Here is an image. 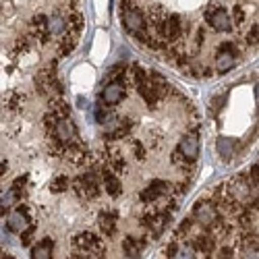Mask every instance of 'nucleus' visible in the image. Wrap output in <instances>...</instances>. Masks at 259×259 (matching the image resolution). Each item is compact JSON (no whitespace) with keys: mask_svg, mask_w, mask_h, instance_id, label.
I'll list each match as a JSON object with an SVG mask.
<instances>
[{"mask_svg":"<svg viewBox=\"0 0 259 259\" xmlns=\"http://www.w3.org/2000/svg\"><path fill=\"white\" fill-rule=\"evenodd\" d=\"M33 232H35V228H33V226L25 228L23 232H21V243H23V245H29V243H31V236H33Z\"/></svg>","mask_w":259,"mask_h":259,"instance_id":"nucleus-27","label":"nucleus"},{"mask_svg":"<svg viewBox=\"0 0 259 259\" xmlns=\"http://www.w3.org/2000/svg\"><path fill=\"white\" fill-rule=\"evenodd\" d=\"M52 253H54V243H52V239H44V241L37 243V245L31 249V257H35V259H48V257H52Z\"/></svg>","mask_w":259,"mask_h":259,"instance_id":"nucleus-17","label":"nucleus"},{"mask_svg":"<svg viewBox=\"0 0 259 259\" xmlns=\"http://www.w3.org/2000/svg\"><path fill=\"white\" fill-rule=\"evenodd\" d=\"M205 17H207V23L213 29H218V31H230L232 29V21H230V17L224 9H213Z\"/></svg>","mask_w":259,"mask_h":259,"instance_id":"nucleus-9","label":"nucleus"},{"mask_svg":"<svg viewBox=\"0 0 259 259\" xmlns=\"http://www.w3.org/2000/svg\"><path fill=\"white\" fill-rule=\"evenodd\" d=\"M218 50H226V52H234V54H241L239 52V46L236 44H232V41H224V44L218 48Z\"/></svg>","mask_w":259,"mask_h":259,"instance_id":"nucleus-30","label":"nucleus"},{"mask_svg":"<svg viewBox=\"0 0 259 259\" xmlns=\"http://www.w3.org/2000/svg\"><path fill=\"white\" fill-rule=\"evenodd\" d=\"M75 247L81 249L83 253H88V257H102L106 253V247L102 245V241L92 232H81L75 239Z\"/></svg>","mask_w":259,"mask_h":259,"instance_id":"nucleus-3","label":"nucleus"},{"mask_svg":"<svg viewBox=\"0 0 259 259\" xmlns=\"http://www.w3.org/2000/svg\"><path fill=\"white\" fill-rule=\"evenodd\" d=\"M54 139L62 141V143H71V141H77V126L71 118H60L56 128L52 131Z\"/></svg>","mask_w":259,"mask_h":259,"instance_id":"nucleus-7","label":"nucleus"},{"mask_svg":"<svg viewBox=\"0 0 259 259\" xmlns=\"http://www.w3.org/2000/svg\"><path fill=\"white\" fill-rule=\"evenodd\" d=\"M54 112H56L60 118H69V106H67V104H56V106H54Z\"/></svg>","mask_w":259,"mask_h":259,"instance_id":"nucleus-28","label":"nucleus"},{"mask_svg":"<svg viewBox=\"0 0 259 259\" xmlns=\"http://www.w3.org/2000/svg\"><path fill=\"white\" fill-rule=\"evenodd\" d=\"M255 209H257V211H259V205H257V207H255Z\"/></svg>","mask_w":259,"mask_h":259,"instance_id":"nucleus-38","label":"nucleus"},{"mask_svg":"<svg viewBox=\"0 0 259 259\" xmlns=\"http://www.w3.org/2000/svg\"><path fill=\"white\" fill-rule=\"evenodd\" d=\"M122 23L124 27L131 31V33H137L141 29H145V17L141 11H137V7L131 3V0H124V7H122Z\"/></svg>","mask_w":259,"mask_h":259,"instance_id":"nucleus-2","label":"nucleus"},{"mask_svg":"<svg viewBox=\"0 0 259 259\" xmlns=\"http://www.w3.org/2000/svg\"><path fill=\"white\" fill-rule=\"evenodd\" d=\"M247 44L249 46H257L259 48V25H255L253 29H249V33H247Z\"/></svg>","mask_w":259,"mask_h":259,"instance_id":"nucleus-26","label":"nucleus"},{"mask_svg":"<svg viewBox=\"0 0 259 259\" xmlns=\"http://www.w3.org/2000/svg\"><path fill=\"white\" fill-rule=\"evenodd\" d=\"M67 21H64L62 17L54 15V17H48V33L50 35H60L64 29H67Z\"/></svg>","mask_w":259,"mask_h":259,"instance_id":"nucleus-21","label":"nucleus"},{"mask_svg":"<svg viewBox=\"0 0 259 259\" xmlns=\"http://www.w3.org/2000/svg\"><path fill=\"white\" fill-rule=\"evenodd\" d=\"M102 181H104V189L108 191V195H110V197H118V195H120L122 185H120V181L114 177L112 170H104V172H102Z\"/></svg>","mask_w":259,"mask_h":259,"instance_id":"nucleus-12","label":"nucleus"},{"mask_svg":"<svg viewBox=\"0 0 259 259\" xmlns=\"http://www.w3.org/2000/svg\"><path fill=\"white\" fill-rule=\"evenodd\" d=\"M122 98H124V83H122L120 79L110 81V83H108L106 88H104V92H102V100H104V104H108V106L118 104Z\"/></svg>","mask_w":259,"mask_h":259,"instance_id":"nucleus-8","label":"nucleus"},{"mask_svg":"<svg viewBox=\"0 0 259 259\" xmlns=\"http://www.w3.org/2000/svg\"><path fill=\"white\" fill-rule=\"evenodd\" d=\"M98 224L106 236H112L116 230V213L114 211H102L100 218H98Z\"/></svg>","mask_w":259,"mask_h":259,"instance_id":"nucleus-15","label":"nucleus"},{"mask_svg":"<svg viewBox=\"0 0 259 259\" xmlns=\"http://www.w3.org/2000/svg\"><path fill=\"white\" fill-rule=\"evenodd\" d=\"M236 58H239V54L226 52V50H218V58H215V67H218V73L230 71L234 64H236Z\"/></svg>","mask_w":259,"mask_h":259,"instance_id":"nucleus-13","label":"nucleus"},{"mask_svg":"<svg viewBox=\"0 0 259 259\" xmlns=\"http://www.w3.org/2000/svg\"><path fill=\"white\" fill-rule=\"evenodd\" d=\"M191 228H193V220H191V218H187V220H183V222H181L179 232H189Z\"/></svg>","mask_w":259,"mask_h":259,"instance_id":"nucleus-32","label":"nucleus"},{"mask_svg":"<svg viewBox=\"0 0 259 259\" xmlns=\"http://www.w3.org/2000/svg\"><path fill=\"white\" fill-rule=\"evenodd\" d=\"M122 251H124L126 257H137L143 251V243H139L137 239H133V236H126V239L122 241Z\"/></svg>","mask_w":259,"mask_h":259,"instance_id":"nucleus-20","label":"nucleus"},{"mask_svg":"<svg viewBox=\"0 0 259 259\" xmlns=\"http://www.w3.org/2000/svg\"><path fill=\"white\" fill-rule=\"evenodd\" d=\"M131 126H133V122L131 120H118V124L114 126V131H110L108 133V137L110 139H120V137H126L128 135V131H131Z\"/></svg>","mask_w":259,"mask_h":259,"instance_id":"nucleus-22","label":"nucleus"},{"mask_svg":"<svg viewBox=\"0 0 259 259\" xmlns=\"http://www.w3.org/2000/svg\"><path fill=\"white\" fill-rule=\"evenodd\" d=\"M193 215H195V220L199 224H203L205 228H211L215 224V220L220 218L218 205H215V203H207V201H199L195 205V211H193Z\"/></svg>","mask_w":259,"mask_h":259,"instance_id":"nucleus-5","label":"nucleus"},{"mask_svg":"<svg viewBox=\"0 0 259 259\" xmlns=\"http://www.w3.org/2000/svg\"><path fill=\"white\" fill-rule=\"evenodd\" d=\"M77 104H79V108H88V106H85V104H88V102H85V98H79Z\"/></svg>","mask_w":259,"mask_h":259,"instance_id":"nucleus-37","label":"nucleus"},{"mask_svg":"<svg viewBox=\"0 0 259 259\" xmlns=\"http://www.w3.org/2000/svg\"><path fill=\"white\" fill-rule=\"evenodd\" d=\"M137 90H139V96L147 102V106H156V102H158V94H156V90L152 88V83H149V77H147V81L145 83H141V85H137Z\"/></svg>","mask_w":259,"mask_h":259,"instance_id":"nucleus-18","label":"nucleus"},{"mask_svg":"<svg viewBox=\"0 0 259 259\" xmlns=\"http://www.w3.org/2000/svg\"><path fill=\"white\" fill-rule=\"evenodd\" d=\"M179 149L181 154L187 158V162H195L197 156H199V139L197 135H185L179 143Z\"/></svg>","mask_w":259,"mask_h":259,"instance_id":"nucleus-10","label":"nucleus"},{"mask_svg":"<svg viewBox=\"0 0 259 259\" xmlns=\"http://www.w3.org/2000/svg\"><path fill=\"white\" fill-rule=\"evenodd\" d=\"M193 253H195V247H179V257H195V255H193Z\"/></svg>","mask_w":259,"mask_h":259,"instance_id":"nucleus-31","label":"nucleus"},{"mask_svg":"<svg viewBox=\"0 0 259 259\" xmlns=\"http://www.w3.org/2000/svg\"><path fill=\"white\" fill-rule=\"evenodd\" d=\"M112 168H114V170H122V168H124V162H122V160L112 158Z\"/></svg>","mask_w":259,"mask_h":259,"instance_id":"nucleus-33","label":"nucleus"},{"mask_svg":"<svg viewBox=\"0 0 259 259\" xmlns=\"http://www.w3.org/2000/svg\"><path fill=\"white\" fill-rule=\"evenodd\" d=\"M7 226H9V230H11V232H17V234H21L25 228H29L31 224H29V218H27L25 207H19L17 211H13V213L9 215Z\"/></svg>","mask_w":259,"mask_h":259,"instance_id":"nucleus-11","label":"nucleus"},{"mask_svg":"<svg viewBox=\"0 0 259 259\" xmlns=\"http://www.w3.org/2000/svg\"><path fill=\"white\" fill-rule=\"evenodd\" d=\"M77 35H79V31L71 29V31H69L67 35H64V37L60 39V48H58V52H60L62 56L75 50V46H77Z\"/></svg>","mask_w":259,"mask_h":259,"instance_id":"nucleus-19","label":"nucleus"},{"mask_svg":"<svg viewBox=\"0 0 259 259\" xmlns=\"http://www.w3.org/2000/svg\"><path fill=\"white\" fill-rule=\"evenodd\" d=\"M98 177H102V172H88V175H81L79 179L73 181V189L79 197H85V199H94L100 195V181Z\"/></svg>","mask_w":259,"mask_h":259,"instance_id":"nucleus-1","label":"nucleus"},{"mask_svg":"<svg viewBox=\"0 0 259 259\" xmlns=\"http://www.w3.org/2000/svg\"><path fill=\"white\" fill-rule=\"evenodd\" d=\"M247 181L251 187H259V164H255L247 170Z\"/></svg>","mask_w":259,"mask_h":259,"instance_id":"nucleus-25","label":"nucleus"},{"mask_svg":"<svg viewBox=\"0 0 259 259\" xmlns=\"http://www.w3.org/2000/svg\"><path fill=\"white\" fill-rule=\"evenodd\" d=\"M245 21V11H243V7H234V23L239 25V23H243Z\"/></svg>","mask_w":259,"mask_h":259,"instance_id":"nucleus-29","label":"nucleus"},{"mask_svg":"<svg viewBox=\"0 0 259 259\" xmlns=\"http://www.w3.org/2000/svg\"><path fill=\"white\" fill-rule=\"evenodd\" d=\"M135 154H139V158H145V156H143V145H141V143L135 145Z\"/></svg>","mask_w":259,"mask_h":259,"instance_id":"nucleus-36","label":"nucleus"},{"mask_svg":"<svg viewBox=\"0 0 259 259\" xmlns=\"http://www.w3.org/2000/svg\"><path fill=\"white\" fill-rule=\"evenodd\" d=\"M234 255V251L230 249V247H224V249H220V257H232Z\"/></svg>","mask_w":259,"mask_h":259,"instance_id":"nucleus-34","label":"nucleus"},{"mask_svg":"<svg viewBox=\"0 0 259 259\" xmlns=\"http://www.w3.org/2000/svg\"><path fill=\"white\" fill-rule=\"evenodd\" d=\"M19 191H21V189H15V187H13V189L7 193V195L3 197V211L9 209V207H13V205L17 203V199H19Z\"/></svg>","mask_w":259,"mask_h":259,"instance_id":"nucleus-24","label":"nucleus"},{"mask_svg":"<svg viewBox=\"0 0 259 259\" xmlns=\"http://www.w3.org/2000/svg\"><path fill=\"white\" fill-rule=\"evenodd\" d=\"M172 189H170V185L166 183V181H154V183H149L143 191H141V195H139V199L143 201V203H154L156 199H160L162 195H166V193H170Z\"/></svg>","mask_w":259,"mask_h":259,"instance_id":"nucleus-6","label":"nucleus"},{"mask_svg":"<svg viewBox=\"0 0 259 259\" xmlns=\"http://www.w3.org/2000/svg\"><path fill=\"white\" fill-rule=\"evenodd\" d=\"M255 104H257V114H259V83L255 85Z\"/></svg>","mask_w":259,"mask_h":259,"instance_id":"nucleus-35","label":"nucleus"},{"mask_svg":"<svg viewBox=\"0 0 259 259\" xmlns=\"http://www.w3.org/2000/svg\"><path fill=\"white\" fill-rule=\"evenodd\" d=\"M156 31H158V37H164L166 41H177L183 35V23L177 15H170V17H164L162 23L156 25Z\"/></svg>","mask_w":259,"mask_h":259,"instance_id":"nucleus-4","label":"nucleus"},{"mask_svg":"<svg viewBox=\"0 0 259 259\" xmlns=\"http://www.w3.org/2000/svg\"><path fill=\"white\" fill-rule=\"evenodd\" d=\"M215 149H218V154L222 156V160L228 162V160L234 156L236 143H234V139H230V137H220L218 141H215Z\"/></svg>","mask_w":259,"mask_h":259,"instance_id":"nucleus-16","label":"nucleus"},{"mask_svg":"<svg viewBox=\"0 0 259 259\" xmlns=\"http://www.w3.org/2000/svg\"><path fill=\"white\" fill-rule=\"evenodd\" d=\"M193 247H195V251L203 253V255H209L215 247V241H213V236L203 232V234H197L195 239H193Z\"/></svg>","mask_w":259,"mask_h":259,"instance_id":"nucleus-14","label":"nucleus"},{"mask_svg":"<svg viewBox=\"0 0 259 259\" xmlns=\"http://www.w3.org/2000/svg\"><path fill=\"white\" fill-rule=\"evenodd\" d=\"M71 185H73V183L69 181V177H56V179L52 181V185H50V191H52V193H62V191H67Z\"/></svg>","mask_w":259,"mask_h":259,"instance_id":"nucleus-23","label":"nucleus"}]
</instances>
